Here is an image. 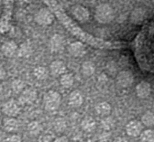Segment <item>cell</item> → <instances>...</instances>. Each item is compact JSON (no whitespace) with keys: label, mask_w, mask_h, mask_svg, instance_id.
Wrapping results in <instances>:
<instances>
[{"label":"cell","mask_w":154,"mask_h":142,"mask_svg":"<svg viewBox=\"0 0 154 142\" xmlns=\"http://www.w3.org/2000/svg\"><path fill=\"white\" fill-rule=\"evenodd\" d=\"M134 56L139 67L146 72L154 73V34L152 29L148 34H139L134 45Z\"/></svg>","instance_id":"1"},{"label":"cell","mask_w":154,"mask_h":142,"mask_svg":"<svg viewBox=\"0 0 154 142\" xmlns=\"http://www.w3.org/2000/svg\"><path fill=\"white\" fill-rule=\"evenodd\" d=\"M43 108L49 112H54L59 110L61 104V95L53 90L46 92L42 99Z\"/></svg>","instance_id":"2"},{"label":"cell","mask_w":154,"mask_h":142,"mask_svg":"<svg viewBox=\"0 0 154 142\" xmlns=\"http://www.w3.org/2000/svg\"><path fill=\"white\" fill-rule=\"evenodd\" d=\"M96 20L100 24H107L114 20L115 18V11L111 5L108 4L99 5L96 9L95 14Z\"/></svg>","instance_id":"3"},{"label":"cell","mask_w":154,"mask_h":142,"mask_svg":"<svg viewBox=\"0 0 154 142\" xmlns=\"http://www.w3.org/2000/svg\"><path fill=\"white\" fill-rule=\"evenodd\" d=\"M34 21L42 26L51 25L54 21V15L48 8H41L34 15Z\"/></svg>","instance_id":"4"},{"label":"cell","mask_w":154,"mask_h":142,"mask_svg":"<svg viewBox=\"0 0 154 142\" xmlns=\"http://www.w3.org/2000/svg\"><path fill=\"white\" fill-rule=\"evenodd\" d=\"M38 97L37 91L32 87H25L18 96V102L20 105H31Z\"/></svg>","instance_id":"5"},{"label":"cell","mask_w":154,"mask_h":142,"mask_svg":"<svg viewBox=\"0 0 154 142\" xmlns=\"http://www.w3.org/2000/svg\"><path fill=\"white\" fill-rule=\"evenodd\" d=\"M1 111L6 117H17L21 112V106L18 102L14 99H10L4 102Z\"/></svg>","instance_id":"6"},{"label":"cell","mask_w":154,"mask_h":142,"mask_svg":"<svg viewBox=\"0 0 154 142\" xmlns=\"http://www.w3.org/2000/svg\"><path fill=\"white\" fill-rule=\"evenodd\" d=\"M134 81V77L132 72L130 71H122L117 74L116 82L117 84L122 88H127L130 87Z\"/></svg>","instance_id":"7"},{"label":"cell","mask_w":154,"mask_h":142,"mask_svg":"<svg viewBox=\"0 0 154 142\" xmlns=\"http://www.w3.org/2000/svg\"><path fill=\"white\" fill-rule=\"evenodd\" d=\"M143 125L142 122H140L139 121L134 120V121H129L126 124L125 131H126V133L130 137H138L143 132Z\"/></svg>","instance_id":"8"},{"label":"cell","mask_w":154,"mask_h":142,"mask_svg":"<svg viewBox=\"0 0 154 142\" xmlns=\"http://www.w3.org/2000/svg\"><path fill=\"white\" fill-rule=\"evenodd\" d=\"M49 71H50V73L53 77H60L63 73H66L67 67H66V64L62 61L55 60V61L51 63L50 67H49Z\"/></svg>","instance_id":"9"},{"label":"cell","mask_w":154,"mask_h":142,"mask_svg":"<svg viewBox=\"0 0 154 142\" xmlns=\"http://www.w3.org/2000/svg\"><path fill=\"white\" fill-rule=\"evenodd\" d=\"M64 38L62 35L59 34H55L51 36V38L50 39L49 42V47L50 50L53 53H58L60 51H61L64 47Z\"/></svg>","instance_id":"10"},{"label":"cell","mask_w":154,"mask_h":142,"mask_svg":"<svg viewBox=\"0 0 154 142\" xmlns=\"http://www.w3.org/2000/svg\"><path fill=\"white\" fill-rule=\"evenodd\" d=\"M2 126L5 131L8 133H14L19 129V121L16 117H6L3 120Z\"/></svg>","instance_id":"11"},{"label":"cell","mask_w":154,"mask_h":142,"mask_svg":"<svg viewBox=\"0 0 154 142\" xmlns=\"http://www.w3.org/2000/svg\"><path fill=\"white\" fill-rule=\"evenodd\" d=\"M71 13L74 15V17L79 22L84 23V22H87L89 19V12L85 6H82V5H75V6L72 7Z\"/></svg>","instance_id":"12"},{"label":"cell","mask_w":154,"mask_h":142,"mask_svg":"<svg viewBox=\"0 0 154 142\" xmlns=\"http://www.w3.org/2000/svg\"><path fill=\"white\" fill-rule=\"evenodd\" d=\"M18 45L14 41H6L1 46V52L4 56L7 58L13 57L15 53H17Z\"/></svg>","instance_id":"13"},{"label":"cell","mask_w":154,"mask_h":142,"mask_svg":"<svg viewBox=\"0 0 154 142\" xmlns=\"http://www.w3.org/2000/svg\"><path fill=\"white\" fill-rule=\"evenodd\" d=\"M68 51L69 54L74 57H81L86 53V48L84 44L78 41L71 43L68 47Z\"/></svg>","instance_id":"14"},{"label":"cell","mask_w":154,"mask_h":142,"mask_svg":"<svg viewBox=\"0 0 154 142\" xmlns=\"http://www.w3.org/2000/svg\"><path fill=\"white\" fill-rule=\"evenodd\" d=\"M136 94L140 99H146L150 96L152 92V87L151 84L147 82H141L136 85L135 88Z\"/></svg>","instance_id":"15"},{"label":"cell","mask_w":154,"mask_h":142,"mask_svg":"<svg viewBox=\"0 0 154 142\" xmlns=\"http://www.w3.org/2000/svg\"><path fill=\"white\" fill-rule=\"evenodd\" d=\"M68 102H69V106H71L73 108H78L82 105V103L84 102V98H83L82 93L79 91L75 90L69 93Z\"/></svg>","instance_id":"16"},{"label":"cell","mask_w":154,"mask_h":142,"mask_svg":"<svg viewBox=\"0 0 154 142\" xmlns=\"http://www.w3.org/2000/svg\"><path fill=\"white\" fill-rule=\"evenodd\" d=\"M50 71L45 67L42 65L36 66L32 71V75L37 81H44L49 77Z\"/></svg>","instance_id":"17"},{"label":"cell","mask_w":154,"mask_h":142,"mask_svg":"<svg viewBox=\"0 0 154 142\" xmlns=\"http://www.w3.org/2000/svg\"><path fill=\"white\" fill-rule=\"evenodd\" d=\"M112 111V107L111 105L106 102H99L97 106H96V112L98 116L100 117H106L109 116V114L111 113Z\"/></svg>","instance_id":"18"},{"label":"cell","mask_w":154,"mask_h":142,"mask_svg":"<svg viewBox=\"0 0 154 142\" xmlns=\"http://www.w3.org/2000/svg\"><path fill=\"white\" fill-rule=\"evenodd\" d=\"M96 127H97L96 121L91 117H86L81 121V128L85 132L88 133L93 132L96 130Z\"/></svg>","instance_id":"19"},{"label":"cell","mask_w":154,"mask_h":142,"mask_svg":"<svg viewBox=\"0 0 154 142\" xmlns=\"http://www.w3.org/2000/svg\"><path fill=\"white\" fill-rule=\"evenodd\" d=\"M32 53V47L28 43H23L18 45L17 55L21 58H27Z\"/></svg>","instance_id":"20"},{"label":"cell","mask_w":154,"mask_h":142,"mask_svg":"<svg viewBox=\"0 0 154 142\" xmlns=\"http://www.w3.org/2000/svg\"><path fill=\"white\" fill-rule=\"evenodd\" d=\"M60 83L65 89H69V88L72 87V85L74 84L73 75L69 73H63L61 76H60Z\"/></svg>","instance_id":"21"},{"label":"cell","mask_w":154,"mask_h":142,"mask_svg":"<svg viewBox=\"0 0 154 142\" xmlns=\"http://www.w3.org/2000/svg\"><path fill=\"white\" fill-rule=\"evenodd\" d=\"M27 131L31 136H38L42 131V126L38 121H32L28 125H27Z\"/></svg>","instance_id":"22"},{"label":"cell","mask_w":154,"mask_h":142,"mask_svg":"<svg viewBox=\"0 0 154 142\" xmlns=\"http://www.w3.org/2000/svg\"><path fill=\"white\" fill-rule=\"evenodd\" d=\"M145 16V11L143 8H135L131 14V21L132 23L138 24L142 23Z\"/></svg>","instance_id":"23"},{"label":"cell","mask_w":154,"mask_h":142,"mask_svg":"<svg viewBox=\"0 0 154 142\" xmlns=\"http://www.w3.org/2000/svg\"><path fill=\"white\" fill-rule=\"evenodd\" d=\"M25 87H26L25 82H24L23 80L18 79V78L13 80L12 82H11V89H12V92H13L14 93H15V94H20V93L23 91V89H24Z\"/></svg>","instance_id":"24"},{"label":"cell","mask_w":154,"mask_h":142,"mask_svg":"<svg viewBox=\"0 0 154 142\" xmlns=\"http://www.w3.org/2000/svg\"><path fill=\"white\" fill-rule=\"evenodd\" d=\"M95 64L92 62H85L81 66V72L85 76H91L95 73Z\"/></svg>","instance_id":"25"},{"label":"cell","mask_w":154,"mask_h":142,"mask_svg":"<svg viewBox=\"0 0 154 142\" xmlns=\"http://www.w3.org/2000/svg\"><path fill=\"white\" fill-rule=\"evenodd\" d=\"M142 123L148 128L154 126V113L152 111L145 112L142 117Z\"/></svg>","instance_id":"26"},{"label":"cell","mask_w":154,"mask_h":142,"mask_svg":"<svg viewBox=\"0 0 154 142\" xmlns=\"http://www.w3.org/2000/svg\"><path fill=\"white\" fill-rule=\"evenodd\" d=\"M140 138L142 142H154V131L152 129L143 131Z\"/></svg>","instance_id":"27"},{"label":"cell","mask_w":154,"mask_h":142,"mask_svg":"<svg viewBox=\"0 0 154 142\" xmlns=\"http://www.w3.org/2000/svg\"><path fill=\"white\" fill-rule=\"evenodd\" d=\"M53 128L57 132H62L67 128V122L63 118H57L53 122Z\"/></svg>","instance_id":"28"},{"label":"cell","mask_w":154,"mask_h":142,"mask_svg":"<svg viewBox=\"0 0 154 142\" xmlns=\"http://www.w3.org/2000/svg\"><path fill=\"white\" fill-rule=\"evenodd\" d=\"M114 126H115V121L112 117L106 116V117H104V119L101 121V127L105 131H108L111 129H113Z\"/></svg>","instance_id":"29"},{"label":"cell","mask_w":154,"mask_h":142,"mask_svg":"<svg viewBox=\"0 0 154 142\" xmlns=\"http://www.w3.org/2000/svg\"><path fill=\"white\" fill-rule=\"evenodd\" d=\"M23 141V139H22V136L19 135V134H16V133H11L6 139H5V142H22Z\"/></svg>","instance_id":"30"},{"label":"cell","mask_w":154,"mask_h":142,"mask_svg":"<svg viewBox=\"0 0 154 142\" xmlns=\"http://www.w3.org/2000/svg\"><path fill=\"white\" fill-rule=\"evenodd\" d=\"M109 138H110V133L107 132V131H105V132H103V133L99 136V140H100V141L102 142L107 141V140H109Z\"/></svg>","instance_id":"31"},{"label":"cell","mask_w":154,"mask_h":142,"mask_svg":"<svg viewBox=\"0 0 154 142\" xmlns=\"http://www.w3.org/2000/svg\"><path fill=\"white\" fill-rule=\"evenodd\" d=\"M5 77H6V71L5 70L4 67L0 65V81L5 79Z\"/></svg>","instance_id":"32"},{"label":"cell","mask_w":154,"mask_h":142,"mask_svg":"<svg viewBox=\"0 0 154 142\" xmlns=\"http://www.w3.org/2000/svg\"><path fill=\"white\" fill-rule=\"evenodd\" d=\"M52 142H69V139L65 136H60V137H58L56 138Z\"/></svg>","instance_id":"33"},{"label":"cell","mask_w":154,"mask_h":142,"mask_svg":"<svg viewBox=\"0 0 154 142\" xmlns=\"http://www.w3.org/2000/svg\"><path fill=\"white\" fill-rule=\"evenodd\" d=\"M116 142H128V140H125V139H124V138H119V139L116 140Z\"/></svg>","instance_id":"34"},{"label":"cell","mask_w":154,"mask_h":142,"mask_svg":"<svg viewBox=\"0 0 154 142\" xmlns=\"http://www.w3.org/2000/svg\"><path fill=\"white\" fill-rule=\"evenodd\" d=\"M22 1H23V3H26V4H29V3H31V2H32V0H22Z\"/></svg>","instance_id":"35"},{"label":"cell","mask_w":154,"mask_h":142,"mask_svg":"<svg viewBox=\"0 0 154 142\" xmlns=\"http://www.w3.org/2000/svg\"><path fill=\"white\" fill-rule=\"evenodd\" d=\"M2 91H3V84L0 82V93L2 92Z\"/></svg>","instance_id":"36"},{"label":"cell","mask_w":154,"mask_h":142,"mask_svg":"<svg viewBox=\"0 0 154 142\" xmlns=\"http://www.w3.org/2000/svg\"><path fill=\"white\" fill-rule=\"evenodd\" d=\"M85 142H95V141H93V140H87V141H85Z\"/></svg>","instance_id":"37"}]
</instances>
